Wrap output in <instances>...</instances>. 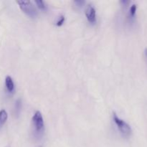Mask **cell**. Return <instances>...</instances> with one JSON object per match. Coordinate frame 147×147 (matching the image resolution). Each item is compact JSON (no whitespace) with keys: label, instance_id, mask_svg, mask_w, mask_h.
<instances>
[{"label":"cell","instance_id":"1","mask_svg":"<svg viewBox=\"0 0 147 147\" xmlns=\"http://www.w3.org/2000/svg\"><path fill=\"white\" fill-rule=\"evenodd\" d=\"M32 125L33 128V136L40 139L43 136L45 132V123L41 112L37 111L32 118Z\"/></svg>","mask_w":147,"mask_h":147},{"label":"cell","instance_id":"2","mask_svg":"<svg viewBox=\"0 0 147 147\" xmlns=\"http://www.w3.org/2000/svg\"><path fill=\"white\" fill-rule=\"evenodd\" d=\"M113 120L120 133L124 137H129L131 134L132 129L130 125L123 120H122L121 119H120L115 113H113Z\"/></svg>","mask_w":147,"mask_h":147},{"label":"cell","instance_id":"3","mask_svg":"<svg viewBox=\"0 0 147 147\" xmlns=\"http://www.w3.org/2000/svg\"><path fill=\"white\" fill-rule=\"evenodd\" d=\"M17 4L22 11L30 18H35L37 15V11L34 6L30 1H17Z\"/></svg>","mask_w":147,"mask_h":147},{"label":"cell","instance_id":"4","mask_svg":"<svg viewBox=\"0 0 147 147\" xmlns=\"http://www.w3.org/2000/svg\"><path fill=\"white\" fill-rule=\"evenodd\" d=\"M86 16L89 23L95 24L96 22V11L93 5H88L86 7Z\"/></svg>","mask_w":147,"mask_h":147},{"label":"cell","instance_id":"5","mask_svg":"<svg viewBox=\"0 0 147 147\" xmlns=\"http://www.w3.org/2000/svg\"><path fill=\"white\" fill-rule=\"evenodd\" d=\"M5 86L9 93H14L15 90L14 81L10 76H7L5 78Z\"/></svg>","mask_w":147,"mask_h":147},{"label":"cell","instance_id":"6","mask_svg":"<svg viewBox=\"0 0 147 147\" xmlns=\"http://www.w3.org/2000/svg\"><path fill=\"white\" fill-rule=\"evenodd\" d=\"M8 118V114L7 112L4 109L0 111V129L4 126V123H6Z\"/></svg>","mask_w":147,"mask_h":147},{"label":"cell","instance_id":"7","mask_svg":"<svg viewBox=\"0 0 147 147\" xmlns=\"http://www.w3.org/2000/svg\"><path fill=\"white\" fill-rule=\"evenodd\" d=\"M136 9H137V6H136V4H134L131 6L130 9H129V18L130 19L134 18L136 14Z\"/></svg>","mask_w":147,"mask_h":147},{"label":"cell","instance_id":"8","mask_svg":"<svg viewBox=\"0 0 147 147\" xmlns=\"http://www.w3.org/2000/svg\"><path fill=\"white\" fill-rule=\"evenodd\" d=\"M34 3L36 4V5L37 6L39 9L42 11H46L47 9V6H46L45 3L43 1H41V0H36L34 1Z\"/></svg>","mask_w":147,"mask_h":147},{"label":"cell","instance_id":"9","mask_svg":"<svg viewBox=\"0 0 147 147\" xmlns=\"http://www.w3.org/2000/svg\"><path fill=\"white\" fill-rule=\"evenodd\" d=\"M22 109V101L20 99H18L17 101L15 102V114L19 115L20 113V111H21Z\"/></svg>","mask_w":147,"mask_h":147},{"label":"cell","instance_id":"10","mask_svg":"<svg viewBox=\"0 0 147 147\" xmlns=\"http://www.w3.org/2000/svg\"><path fill=\"white\" fill-rule=\"evenodd\" d=\"M64 22H65V17L63 15H61L60 17H59L57 22H56V25H57V27H60V26L63 25Z\"/></svg>","mask_w":147,"mask_h":147},{"label":"cell","instance_id":"11","mask_svg":"<svg viewBox=\"0 0 147 147\" xmlns=\"http://www.w3.org/2000/svg\"><path fill=\"white\" fill-rule=\"evenodd\" d=\"M74 3L76 4V6H77V7H81L82 6H83L86 2H85L84 1H74Z\"/></svg>","mask_w":147,"mask_h":147},{"label":"cell","instance_id":"12","mask_svg":"<svg viewBox=\"0 0 147 147\" xmlns=\"http://www.w3.org/2000/svg\"><path fill=\"white\" fill-rule=\"evenodd\" d=\"M144 56H145V59H146V61L147 63V47L144 50Z\"/></svg>","mask_w":147,"mask_h":147}]
</instances>
